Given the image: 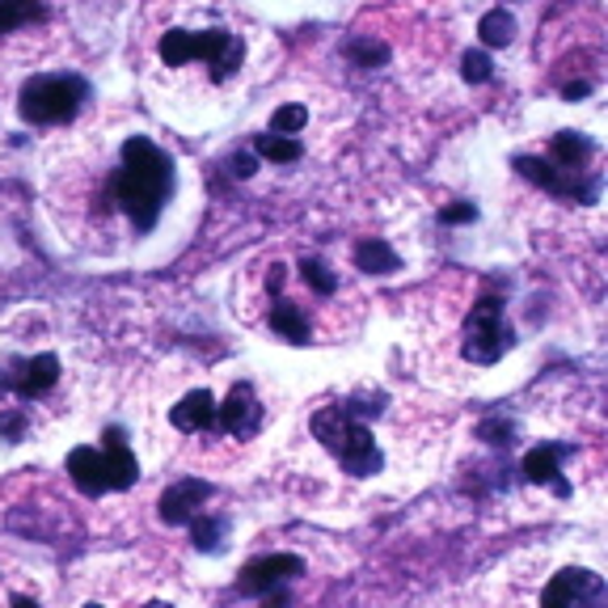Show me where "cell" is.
Segmentation results:
<instances>
[{
    "mask_svg": "<svg viewBox=\"0 0 608 608\" xmlns=\"http://www.w3.org/2000/svg\"><path fill=\"white\" fill-rule=\"evenodd\" d=\"M605 596V579L592 575V571H579V567L553 575V583L541 592L545 605H600Z\"/></svg>",
    "mask_w": 608,
    "mask_h": 608,
    "instance_id": "obj_11",
    "label": "cell"
},
{
    "mask_svg": "<svg viewBox=\"0 0 608 608\" xmlns=\"http://www.w3.org/2000/svg\"><path fill=\"white\" fill-rule=\"evenodd\" d=\"M56 381H60V359L56 355H34V359H17L0 377V389L17 393L22 402H34V397H43Z\"/></svg>",
    "mask_w": 608,
    "mask_h": 608,
    "instance_id": "obj_10",
    "label": "cell"
},
{
    "mask_svg": "<svg viewBox=\"0 0 608 608\" xmlns=\"http://www.w3.org/2000/svg\"><path fill=\"white\" fill-rule=\"evenodd\" d=\"M355 266L359 271H377V275H389V271H397L402 266V258L393 254V246L389 241H381V237H372V241H359L355 246Z\"/></svg>",
    "mask_w": 608,
    "mask_h": 608,
    "instance_id": "obj_16",
    "label": "cell"
},
{
    "mask_svg": "<svg viewBox=\"0 0 608 608\" xmlns=\"http://www.w3.org/2000/svg\"><path fill=\"white\" fill-rule=\"evenodd\" d=\"M592 94V81H575V85H562V97H571V102H575V97H587Z\"/></svg>",
    "mask_w": 608,
    "mask_h": 608,
    "instance_id": "obj_28",
    "label": "cell"
},
{
    "mask_svg": "<svg viewBox=\"0 0 608 608\" xmlns=\"http://www.w3.org/2000/svg\"><path fill=\"white\" fill-rule=\"evenodd\" d=\"M191 533H194V545L199 549H207V553H216L220 541H225V520H216V515H194L191 520Z\"/></svg>",
    "mask_w": 608,
    "mask_h": 608,
    "instance_id": "obj_22",
    "label": "cell"
},
{
    "mask_svg": "<svg viewBox=\"0 0 608 608\" xmlns=\"http://www.w3.org/2000/svg\"><path fill=\"white\" fill-rule=\"evenodd\" d=\"M174 191V160L165 148H157L148 135H128L119 169L110 178V199L119 203V212L128 216L135 233H153Z\"/></svg>",
    "mask_w": 608,
    "mask_h": 608,
    "instance_id": "obj_1",
    "label": "cell"
},
{
    "mask_svg": "<svg viewBox=\"0 0 608 608\" xmlns=\"http://www.w3.org/2000/svg\"><path fill=\"white\" fill-rule=\"evenodd\" d=\"M258 157L275 160V165H296V160L305 157V148H300V140H291V135H275V131H266V135H258L254 140Z\"/></svg>",
    "mask_w": 608,
    "mask_h": 608,
    "instance_id": "obj_19",
    "label": "cell"
},
{
    "mask_svg": "<svg viewBox=\"0 0 608 608\" xmlns=\"http://www.w3.org/2000/svg\"><path fill=\"white\" fill-rule=\"evenodd\" d=\"M300 279L318 291V296H334V291H338V275H334L321 258H305V262H300Z\"/></svg>",
    "mask_w": 608,
    "mask_h": 608,
    "instance_id": "obj_21",
    "label": "cell"
},
{
    "mask_svg": "<svg viewBox=\"0 0 608 608\" xmlns=\"http://www.w3.org/2000/svg\"><path fill=\"white\" fill-rule=\"evenodd\" d=\"M43 13H47V9H43L38 0H0V34L34 26V22H43Z\"/></svg>",
    "mask_w": 608,
    "mask_h": 608,
    "instance_id": "obj_18",
    "label": "cell"
},
{
    "mask_svg": "<svg viewBox=\"0 0 608 608\" xmlns=\"http://www.w3.org/2000/svg\"><path fill=\"white\" fill-rule=\"evenodd\" d=\"M461 68H465V81H474V85H481V81H490V56L486 51H465V60H461Z\"/></svg>",
    "mask_w": 608,
    "mask_h": 608,
    "instance_id": "obj_24",
    "label": "cell"
},
{
    "mask_svg": "<svg viewBox=\"0 0 608 608\" xmlns=\"http://www.w3.org/2000/svg\"><path fill=\"white\" fill-rule=\"evenodd\" d=\"M474 216H478L474 203H456V207H444V212H440L444 225H465V220H474Z\"/></svg>",
    "mask_w": 608,
    "mask_h": 608,
    "instance_id": "obj_27",
    "label": "cell"
},
{
    "mask_svg": "<svg viewBox=\"0 0 608 608\" xmlns=\"http://www.w3.org/2000/svg\"><path fill=\"white\" fill-rule=\"evenodd\" d=\"M363 415H377V406L334 402V406H321L318 415L309 418V431L321 440V449L330 452L351 478H372V474H381L384 465L372 431L363 427Z\"/></svg>",
    "mask_w": 608,
    "mask_h": 608,
    "instance_id": "obj_2",
    "label": "cell"
},
{
    "mask_svg": "<svg viewBox=\"0 0 608 608\" xmlns=\"http://www.w3.org/2000/svg\"><path fill=\"white\" fill-rule=\"evenodd\" d=\"M68 478L76 481L81 494H110V490H128L140 478V465H135V452L128 449V436L123 427H106V440L102 449L94 444H81V449L68 452Z\"/></svg>",
    "mask_w": 608,
    "mask_h": 608,
    "instance_id": "obj_3",
    "label": "cell"
},
{
    "mask_svg": "<svg viewBox=\"0 0 608 608\" xmlns=\"http://www.w3.org/2000/svg\"><path fill=\"white\" fill-rule=\"evenodd\" d=\"M309 123V110L300 106V102H291V106H279L275 115H271V131L275 135H291V131H305Z\"/></svg>",
    "mask_w": 608,
    "mask_h": 608,
    "instance_id": "obj_23",
    "label": "cell"
},
{
    "mask_svg": "<svg viewBox=\"0 0 608 608\" xmlns=\"http://www.w3.org/2000/svg\"><path fill=\"white\" fill-rule=\"evenodd\" d=\"M512 422H508V418H486V422H481L478 427V436L481 440H486V444H512Z\"/></svg>",
    "mask_w": 608,
    "mask_h": 608,
    "instance_id": "obj_25",
    "label": "cell"
},
{
    "mask_svg": "<svg viewBox=\"0 0 608 608\" xmlns=\"http://www.w3.org/2000/svg\"><path fill=\"white\" fill-rule=\"evenodd\" d=\"M515 169L528 182H537L541 191L558 194L567 203H596V194H600L596 169H567V165H553L549 157H515Z\"/></svg>",
    "mask_w": 608,
    "mask_h": 608,
    "instance_id": "obj_7",
    "label": "cell"
},
{
    "mask_svg": "<svg viewBox=\"0 0 608 608\" xmlns=\"http://www.w3.org/2000/svg\"><path fill=\"white\" fill-rule=\"evenodd\" d=\"M241 56H246V43L233 31H169L160 38V60L165 64H207L212 81H228L241 68Z\"/></svg>",
    "mask_w": 608,
    "mask_h": 608,
    "instance_id": "obj_4",
    "label": "cell"
},
{
    "mask_svg": "<svg viewBox=\"0 0 608 608\" xmlns=\"http://www.w3.org/2000/svg\"><path fill=\"white\" fill-rule=\"evenodd\" d=\"M296 575H305V558H296V553H266V558L246 562V571H241V579H237V592H241V596L284 600L279 587Z\"/></svg>",
    "mask_w": 608,
    "mask_h": 608,
    "instance_id": "obj_8",
    "label": "cell"
},
{
    "mask_svg": "<svg viewBox=\"0 0 608 608\" xmlns=\"http://www.w3.org/2000/svg\"><path fill=\"white\" fill-rule=\"evenodd\" d=\"M478 34L486 47H508L515 38V17L508 9H490V13H481L478 22Z\"/></svg>",
    "mask_w": 608,
    "mask_h": 608,
    "instance_id": "obj_20",
    "label": "cell"
},
{
    "mask_svg": "<svg viewBox=\"0 0 608 608\" xmlns=\"http://www.w3.org/2000/svg\"><path fill=\"white\" fill-rule=\"evenodd\" d=\"M212 499V486L207 481H199V478H182V481H174L165 494H160V520L165 524H191L194 515L203 512V503Z\"/></svg>",
    "mask_w": 608,
    "mask_h": 608,
    "instance_id": "obj_12",
    "label": "cell"
},
{
    "mask_svg": "<svg viewBox=\"0 0 608 608\" xmlns=\"http://www.w3.org/2000/svg\"><path fill=\"white\" fill-rule=\"evenodd\" d=\"M85 81L81 76H31L22 85V97H17V110L22 119L34 123V128H56V123H68L81 102H85Z\"/></svg>",
    "mask_w": 608,
    "mask_h": 608,
    "instance_id": "obj_5",
    "label": "cell"
},
{
    "mask_svg": "<svg viewBox=\"0 0 608 608\" xmlns=\"http://www.w3.org/2000/svg\"><path fill=\"white\" fill-rule=\"evenodd\" d=\"M271 330L279 338H288V343H309V321L300 313V305H291V300H275L271 305Z\"/></svg>",
    "mask_w": 608,
    "mask_h": 608,
    "instance_id": "obj_17",
    "label": "cell"
},
{
    "mask_svg": "<svg viewBox=\"0 0 608 608\" xmlns=\"http://www.w3.org/2000/svg\"><path fill=\"white\" fill-rule=\"evenodd\" d=\"M567 456H571L567 444H537V449L524 456L520 474L533 481V486H549L553 494H562V499H567V494H571V481L562 478V469H558Z\"/></svg>",
    "mask_w": 608,
    "mask_h": 608,
    "instance_id": "obj_13",
    "label": "cell"
},
{
    "mask_svg": "<svg viewBox=\"0 0 608 608\" xmlns=\"http://www.w3.org/2000/svg\"><path fill=\"white\" fill-rule=\"evenodd\" d=\"M512 325L503 321V300L499 296H481L478 305L469 309L465 318V343H461V355L478 368H494L503 355L512 351Z\"/></svg>",
    "mask_w": 608,
    "mask_h": 608,
    "instance_id": "obj_6",
    "label": "cell"
},
{
    "mask_svg": "<svg viewBox=\"0 0 608 608\" xmlns=\"http://www.w3.org/2000/svg\"><path fill=\"white\" fill-rule=\"evenodd\" d=\"M592 157H596V144H592L583 131H558V135H549V160H553V165L592 169Z\"/></svg>",
    "mask_w": 608,
    "mask_h": 608,
    "instance_id": "obj_15",
    "label": "cell"
},
{
    "mask_svg": "<svg viewBox=\"0 0 608 608\" xmlns=\"http://www.w3.org/2000/svg\"><path fill=\"white\" fill-rule=\"evenodd\" d=\"M169 422H174L182 436L216 431V397H212L207 389H194V393H187V397L169 410Z\"/></svg>",
    "mask_w": 608,
    "mask_h": 608,
    "instance_id": "obj_14",
    "label": "cell"
},
{
    "mask_svg": "<svg viewBox=\"0 0 608 608\" xmlns=\"http://www.w3.org/2000/svg\"><path fill=\"white\" fill-rule=\"evenodd\" d=\"M262 402H258L254 384L241 381L233 384V393H228L225 406H216V431H225L233 440H254L258 431H262Z\"/></svg>",
    "mask_w": 608,
    "mask_h": 608,
    "instance_id": "obj_9",
    "label": "cell"
},
{
    "mask_svg": "<svg viewBox=\"0 0 608 608\" xmlns=\"http://www.w3.org/2000/svg\"><path fill=\"white\" fill-rule=\"evenodd\" d=\"M26 415L22 410H0V440H22Z\"/></svg>",
    "mask_w": 608,
    "mask_h": 608,
    "instance_id": "obj_26",
    "label": "cell"
}]
</instances>
